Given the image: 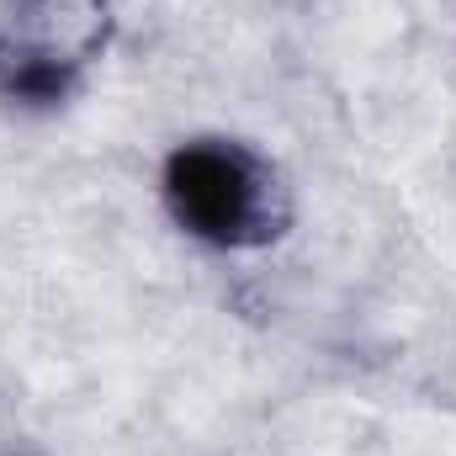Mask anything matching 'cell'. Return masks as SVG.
<instances>
[{"label":"cell","instance_id":"cell-1","mask_svg":"<svg viewBox=\"0 0 456 456\" xmlns=\"http://www.w3.org/2000/svg\"><path fill=\"white\" fill-rule=\"evenodd\" d=\"M170 213L208 244H265L287 224L276 175L239 143L202 138L170 154L165 170Z\"/></svg>","mask_w":456,"mask_h":456}]
</instances>
